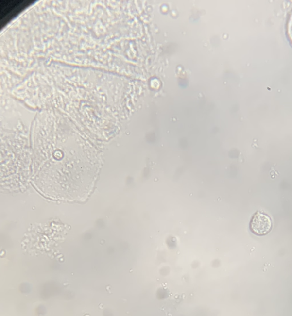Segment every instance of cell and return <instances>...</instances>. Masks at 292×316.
I'll return each mask as SVG.
<instances>
[{"label": "cell", "instance_id": "obj_1", "mask_svg": "<svg viewBox=\"0 0 292 316\" xmlns=\"http://www.w3.org/2000/svg\"><path fill=\"white\" fill-rule=\"evenodd\" d=\"M272 222L270 217L264 213L257 212L251 221V229L257 235H264L270 232Z\"/></svg>", "mask_w": 292, "mask_h": 316}]
</instances>
